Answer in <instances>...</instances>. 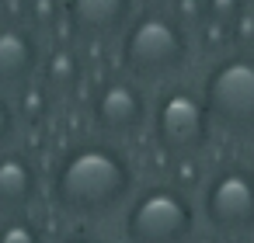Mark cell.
<instances>
[{"label": "cell", "instance_id": "cell-1", "mask_svg": "<svg viewBox=\"0 0 254 243\" xmlns=\"http://www.w3.org/2000/svg\"><path fill=\"white\" fill-rule=\"evenodd\" d=\"M139 188L136 160L122 143L87 136L63 146L49 174V201L70 219H105L122 212Z\"/></svg>", "mask_w": 254, "mask_h": 243}, {"label": "cell", "instance_id": "cell-13", "mask_svg": "<svg viewBox=\"0 0 254 243\" xmlns=\"http://www.w3.org/2000/svg\"><path fill=\"white\" fill-rule=\"evenodd\" d=\"M0 243H49L46 229L32 215H4L0 219Z\"/></svg>", "mask_w": 254, "mask_h": 243}, {"label": "cell", "instance_id": "cell-15", "mask_svg": "<svg viewBox=\"0 0 254 243\" xmlns=\"http://www.w3.org/2000/svg\"><path fill=\"white\" fill-rule=\"evenodd\" d=\"M251 0H205V18L216 21V25H226L233 28V21L247 11Z\"/></svg>", "mask_w": 254, "mask_h": 243}, {"label": "cell", "instance_id": "cell-18", "mask_svg": "<svg viewBox=\"0 0 254 243\" xmlns=\"http://www.w3.org/2000/svg\"><path fill=\"white\" fill-rule=\"evenodd\" d=\"M188 243H226L219 233H212V229H205V226H198L191 236H188Z\"/></svg>", "mask_w": 254, "mask_h": 243}, {"label": "cell", "instance_id": "cell-5", "mask_svg": "<svg viewBox=\"0 0 254 243\" xmlns=\"http://www.w3.org/2000/svg\"><path fill=\"white\" fill-rule=\"evenodd\" d=\"M195 87L216 129L254 136V52L230 49L223 56H212Z\"/></svg>", "mask_w": 254, "mask_h": 243}, {"label": "cell", "instance_id": "cell-19", "mask_svg": "<svg viewBox=\"0 0 254 243\" xmlns=\"http://www.w3.org/2000/svg\"><path fill=\"white\" fill-rule=\"evenodd\" d=\"M226 243H254V236H244V240H226Z\"/></svg>", "mask_w": 254, "mask_h": 243}, {"label": "cell", "instance_id": "cell-8", "mask_svg": "<svg viewBox=\"0 0 254 243\" xmlns=\"http://www.w3.org/2000/svg\"><path fill=\"white\" fill-rule=\"evenodd\" d=\"M42 56V39L25 21H0V94L35 84Z\"/></svg>", "mask_w": 254, "mask_h": 243}, {"label": "cell", "instance_id": "cell-7", "mask_svg": "<svg viewBox=\"0 0 254 243\" xmlns=\"http://www.w3.org/2000/svg\"><path fill=\"white\" fill-rule=\"evenodd\" d=\"M91 125L101 139L122 143L139 136L150 125V94L143 84L129 80L126 73L105 77L91 94Z\"/></svg>", "mask_w": 254, "mask_h": 243}, {"label": "cell", "instance_id": "cell-6", "mask_svg": "<svg viewBox=\"0 0 254 243\" xmlns=\"http://www.w3.org/2000/svg\"><path fill=\"white\" fill-rule=\"evenodd\" d=\"M198 219L205 229L223 240L254 236V174L247 163H219L212 167L195 194Z\"/></svg>", "mask_w": 254, "mask_h": 243}, {"label": "cell", "instance_id": "cell-20", "mask_svg": "<svg viewBox=\"0 0 254 243\" xmlns=\"http://www.w3.org/2000/svg\"><path fill=\"white\" fill-rule=\"evenodd\" d=\"M247 167H251V174H254V153H251V163H247Z\"/></svg>", "mask_w": 254, "mask_h": 243}, {"label": "cell", "instance_id": "cell-16", "mask_svg": "<svg viewBox=\"0 0 254 243\" xmlns=\"http://www.w3.org/2000/svg\"><path fill=\"white\" fill-rule=\"evenodd\" d=\"M18 115H14V104H11V94H0V153L11 149L14 139H18Z\"/></svg>", "mask_w": 254, "mask_h": 243}, {"label": "cell", "instance_id": "cell-9", "mask_svg": "<svg viewBox=\"0 0 254 243\" xmlns=\"http://www.w3.org/2000/svg\"><path fill=\"white\" fill-rule=\"evenodd\" d=\"M139 0H63V18L73 35L87 42H108L126 32Z\"/></svg>", "mask_w": 254, "mask_h": 243}, {"label": "cell", "instance_id": "cell-17", "mask_svg": "<svg viewBox=\"0 0 254 243\" xmlns=\"http://www.w3.org/2000/svg\"><path fill=\"white\" fill-rule=\"evenodd\" d=\"M60 243H108V240L98 236V233H91V229H73V233H66Z\"/></svg>", "mask_w": 254, "mask_h": 243}, {"label": "cell", "instance_id": "cell-10", "mask_svg": "<svg viewBox=\"0 0 254 243\" xmlns=\"http://www.w3.org/2000/svg\"><path fill=\"white\" fill-rule=\"evenodd\" d=\"M42 194V170L25 146H11L0 153V219L28 215V208Z\"/></svg>", "mask_w": 254, "mask_h": 243}, {"label": "cell", "instance_id": "cell-14", "mask_svg": "<svg viewBox=\"0 0 254 243\" xmlns=\"http://www.w3.org/2000/svg\"><path fill=\"white\" fill-rule=\"evenodd\" d=\"M25 18H28V28L42 35L63 18V0H25Z\"/></svg>", "mask_w": 254, "mask_h": 243}, {"label": "cell", "instance_id": "cell-12", "mask_svg": "<svg viewBox=\"0 0 254 243\" xmlns=\"http://www.w3.org/2000/svg\"><path fill=\"white\" fill-rule=\"evenodd\" d=\"M11 104H14L18 122H21V125H28V122H42V118L49 115V108H53V94L35 80V84L21 87V91L11 97Z\"/></svg>", "mask_w": 254, "mask_h": 243}, {"label": "cell", "instance_id": "cell-2", "mask_svg": "<svg viewBox=\"0 0 254 243\" xmlns=\"http://www.w3.org/2000/svg\"><path fill=\"white\" fill-rule=\"evenodd\" d=\"M191 32L171 14L167 4H139L119 35V66L136 84H171L191 63Z\"/></svg>", "mask_w": 254, "mask_h": 243}, {"label": "cell", "instance_id": "cell-4", "mask_svg": "<svg viewBox=\"0 0 254 243\" xmlns=\"http://www.w3.org/2000/svg\"><path fill=\"white\" fill-rule=\"evenodd\" d=\"M198 226L202 219L191 191H181L171 181H150L136 188L122 208L126 243H188Z\"/></svg>", "mask_w": 254, "mask_h": 243}, {"label": "cell", "instance_id": "cell-3", "mask_svg": "<svg viewBox=\"0 0 254 243\" xmlns=\"http://www.w3.org/2000/svg\"><path fill=\"white\" fill-rule=\"evenodd\" d=\"M150 139L171 160H202L212 146L216 125L195 84L171 80L150 97Z\"/></svg>", "mask_w": 254, "mask_h": 243}, {"label": "cell", "instance_id": "cell-11", "mask_svg": "<svg viewBox=\"0 0 254 243\" xmlns=\"http://www.w3.org/2000/svg\"><path fill=\"white\" fill-rule=\"evenodd\" d=\"M53 97H66L80 87L84 80V56L73 49V46H53L46 56H42V66H39V77H35Z\"/></svg>", "mask_w": 254, "mask_h": 243}]
</instances>
